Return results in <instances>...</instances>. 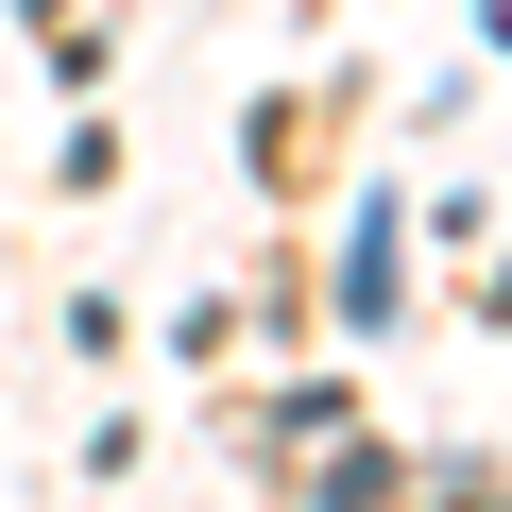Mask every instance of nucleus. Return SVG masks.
<instances>
[]
</instances>
